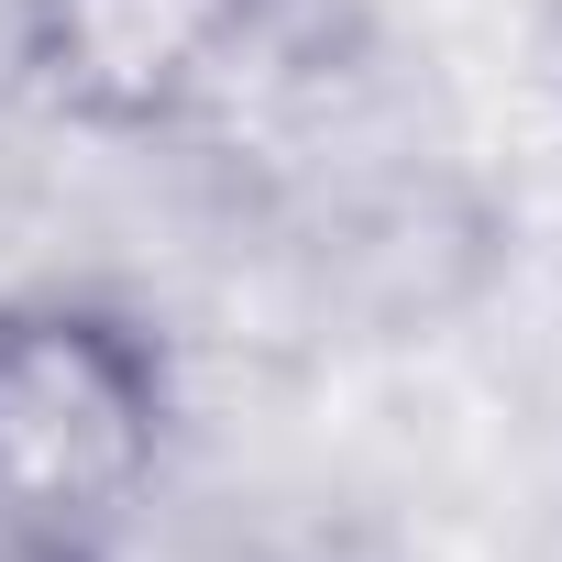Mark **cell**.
I'll list each match as a JSON object with an SVG mask.
<instances>
[{
  "label": "cell",
  "mask_w": 562,
  "mask_h": 562,
  "mask_svg": "<svg viewBox=\"0 0 562 562\" xmlns=\"http://www.w3.org/2000/svg\"><path fill=\"white\" fill-rule=\"evenodd\" d=\"M188 430L177 342L89 276H0V551H122Z\"/></svg>",
  "instance_id": "obj_1"
},
{
  "label": "cell",
  "mask_w": 562,
  "mask_h": 562,
  "mask_svg": "<svg viewBox=\"0 0 562 562\" xmlns=\"http://www.w3.org/2000/svg\"><path fill=\"white\" fill-rule=\"evenodd\" d=\"M276 0H0L12 100L89 144H166L243 89Z\"/></svg>",
  "instance_id": "obj_2"
},
{
  "label": "cell",
  "mask_w": 562,
  "mask_h": 562,
  "mask_svg": "<svg viewBox=\"0 0 562 562\" xmlns=\"http://www.w3.org/2000/svg\"><path fill=\"white\" fill-rule=\"evenodd\" d=\"M23 210V133H12V78H0V232Z\"/></svg>",
  "instance_id": "obj_3"
},
{
  "label": "cell",
  "mask_w": 562,
  "mask_h": 562,
  "mask_svg": "<svg viewBox=\"0 0 562 562\" xmlns=\"http://www.w3.org/2000/svg\"><path fill=\"white\" fill-rule=\"evenodd\" d=\"M0 562H122V551H0Z\"/></svg>",
  "instance_id": "obj_4"
}]
</instances>
